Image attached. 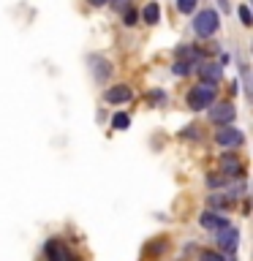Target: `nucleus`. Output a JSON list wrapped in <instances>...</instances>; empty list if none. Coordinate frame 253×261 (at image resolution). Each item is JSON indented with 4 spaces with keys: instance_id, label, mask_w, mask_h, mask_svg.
Listing matches in <instances>:
<instances>
[{
    "instance_id": "f257e3e1",
    "label": "nucleus",
    "mask_w": 253,
    "mask_h": 261,
    "mask_svg": "<svg viewBox=\"0 0 253 261\" xmlns=\"http://www.w3.org/2000/svg\"><path fill=\"white\" fill-rule=\"evenodd\" d=\"M218 28H220V14L215 11V8H204V11H199L193 16V33L199 38L215 36Z\"/></svg>"
},
{
    "instance_id": "f03ea898",
    "label": "nucleus",
    "mask_w": 253,
    "mask_h": 261,
    "mask_svg": "<svg viewBox=\"0 0 253 261\" xmlns=\"http://www.w3.org/2000/svg\"><path fill=\"white\" fill-rule=\"evenodd\" d=\"M188 106H191L193 112H204V109H210L212 103H215V85H196L188 90Z\"/></svg>"
},
{
    "instance_id": "7ed1b4c3",
    "label": "nucleus",
    "mask_w": 253,
    "mask_h": 261,
    "mask_svg": "<svg viewBox=\"0 0 253 261\" xmlns=\"http://www.w3.org/2000/svg\"><path fill=\"white\" fill-rule=\"evenodd\" d=\"M44 256H46V261H82L77 253H73L63 240H57V237L44 245Z\"/></svg>"
},
{
    "instance_id": "20e7f679",
    "label": "nucleus",
    "mask_w": 253,
    "mask_h": 261,
    "mask_svg": "<svg viewBox=\"0 0 253 261\" xmlns=\"http://www.w3.org/2000/svg\"><path fill=\"white\" fill-rule=\"evenodd\" d=\"M215 142H218L220 147H226V150H237V147H242V144H245V136H242V130H240V128L223 125L220 130H215Z\"/></svg>"
},
{
    "instance_id": "39448f33",
    "label": "nucleus",
    "mask_w": 253,
    "mask_h": 261,
    "mask_svg": "<svg viewBox=\"0 0 253 261\" xmlns=\"http://www.w3.org/2000/svg\"><path fill=\"white\" fill-rule=\"evenodd\" d=\"M234 114H237V109H234V103H212L210 106V122H215V125H232L234 122Z\"/></svg>"
},
{
    "instance_id": "423d86ee",
    "label": "nucleus",
    "mask_w": 253,
    "mask_h": 261,
    "mask_svg": "<svg viewBox=\"0 0 253 261\" xmlns=\"http://www.w3.org/2000/svg\"><path fill=\"white\" fill-rule=\"evenodd\" d=\"M215 242H218V248L223 253H234L237 245H240V231H237L234 226H226V228H220V231H218Z\"/></svg>"
},
{
    "instance_id": "0eeeda50",
    "label": "nucleus",
    "mask_w": 253,
    "mask_h": 261,
    "mask_svg": "<svg viewBox=\"0 0 253 261\" xmlns=\"http://www.w3.org/2000/svg\"><path fill=\"white\" fill-rule=\"evenodd\" d=\"M199 223H201V228H210V231H220V228L232 226V223H229V220L220 215V212H215V210H204L201 218H199Z\"/></svg>"
},
{
    "instance_id": "6e6552de",
    "label": "nucleus",
    "mask_w": 253,
    "mask_h": 261,
    "mask_svg": "<svg viewBox=\"0 0 253 261\" xmlns=\"http://www.w3.org/2000/svg\"><path fill=\"white\" fill-rule=\"evenodd\" d=\"M104 98H106V103H128L134 98V93H131L128 85H114L104 93Z\"/></svg>"
},
{
    "instance_id": "1a4fd4ad",
    "label": "nucleus",
    "mask_w": 253,
    "mask_h": 261,
    "mask_svg": "<svg viewBox=\"0 0 253 261\" xmlns=\"http://www.w3.org/2000/svg\"><path fill=\"white\" fill-rule=\"evenodd\" d=\"M220 169H223L226 177H245V166L240 163V158L232 152V155H223V161H220Z\"/></svg>"
},
{
    "instance_id": "9d476101",
    "label": "nucleus",
    "mask_w": 253,
    "mask_h": 261,
    "mask_svg": "<svg viewBox=\"0 0 253 261\" xmlns=\"http://www.w3.org/2000/svg\"><path fill=\"white\" fill-rule=\"evenodd\" d=\"M199 76L204 79V85H218L220 76H223V68L215 63H201L199 65Z\"/></svg>"
},
{
    "instance_id": "9b49d317",
    "label": "nucleus",
    "mask_w": 253,
    "mask_h": 261,
    "mask_svg": "<svg viewBox=\"0 0 253 261\" xmlns=\"http://www.w3.org/2000/svg\"><path fill=\"white\" fill-rule=\"evenodd\" d=\"M90 63H93V73H95L98 82H106V79L112 76V65H109V60H104V57L98 60V57H93Z\"/></svg>"
},
{
    "instance_id": "f8f14e48",
    "label": "nucleus",
    "mask_w": 253,
    "mask_h": 261,
    "mask_svg": "<svg viewBox=\"0 0 253 261\" xmlns=\"http://www.w3.org/2000/svg\"><path fill=\"white\" fill-rule=\"evenodd\" d=\"M139 16H142L147 24H155V22L161 19V6H158V3H147V6L142 8V14H139Z\"/></svg>"
},
{
    "instance_id": "ddd939ff",
    "label": "nucleus",
    "mask_w": 253,
    "mask_h": 261,
    "mask_svg": "<svg viewBox=\"0 0 253 261\" xmlns=\"http://www.w3.org/2000/svg\"><path fill=\"white\" fill-rule=\"evenodd\" d=\"M128 125H131V117H128L125 112H117V114L112 117V128H114V130H125Z\"/></svg>"
},
{
    "instance_id": "4468645a",
    "label": "nucleus",
    "mask_w": 253,
    "mask_h": 261,
    "mask_svg": "<svg viewBox=\"0 0 253 261\" xmlns=\"http://www.w3.org/2000/svg\"><path fill=\"white\" fill-rule=\"evenodd\" d=\"M207 201H210V207H215V210H223V207L232 204V199H223V193H212Z\"/></svg>"
},
{
    "instance_id": "2eb2a0df",
    "label": "nucleus",
    "mask_w": 253,
    "mask_h": 261,
    "mask_svg": "<svg viewBox=\"0 0 253 261\" xmlns=\"http://www.w3.org/2000/svg\"><path fill=\"white\" fill-rule=\"evenodd\" d=\"M196 6H199V0H177V11L180 14H193Z\"/></svg>"
},
{
    "instance_id": "dca6fc26",
    "label": "nucleus",
    "mask_w": 253,
    "mask_h": 261,
    "mask_svg": "<svg viewBox=\"0 0 253 261\" xmlns=\"http://www.w3.org/2000/svg\"><path fill=\"white\" fill-rule=\"evenodd\" d=\"M171 71H174V73H177V76H185V73H191V71H193V63H185V60H177V63H174V68H171Z\"/></svg>"
},
{
    "instance_id": "f3484780",
    "label": "nucleus",
    "mask_w": 253,
    "mask_h": 261,
    "mask_svg": "<svg viewBox=\"0 0 253 261\" xmlns=\"http://www.w3.org/2000/svg\"><path fill=\"white\" fill-rule=\"evenodd\" d=\"M237 14H240V22L245 24V28H250V24H253V16H250L248 6H240V8H237Z\"/></svg>"
},
{
    "instance_id": "a211bd4d",
    "label": "nucleus",
    "mask_w": 253,
    "mask_h": 261,
    "mask_svg": "<svg viewBox=\"0 0 253 261\" xmlns=\"http://www.w3.org/2000/svg\"><path fill=\"white\" fill-rule=\"evenodd\" d=\"M122 19H125L128 28H134V24L139 22V11H136V8H125V16H122Z\"/></svg>"
},
{
    "instance_id": "6ab92c4d",
    "label": "nucleus",
    "mask_w": 253,
    "mask_h": 261,
    "mask_svg": "<svg viewBox=\"0 0 253 261\" xmlns=\"http://www.w3.org/2000/svg\"><path fill=\"white\" fill-rule=\"evenodd\" d=\"M199 261H226L220 253H215V250H204L201 256H199Z\"/></svg>"
},
{
    "instance_id": "aec40b11",
    "label": "nucleus",
    "mask_w": 253,
    "mask_h": 261,
    "mask_svg": "<svg viewBox=\"0 0 253 261\" xmlns=\"http://www.w3.org/2000/svg\"><path fill=\"white\" fill-rule=\"evenodd\" d=\"M87 3H90V6H95V8H101V6L109 3V0H87Z\"/></svg>"
},
{
    "instance_id": "412c9836",
    "label": "nucleus",
    "mask_w": 253,
    "mask_h": 261,
    "mask_svg": "<svg viewBox=\"0 0 253 261\" xmlns=\"http://www.w3.org/2000/svg\"><path fill=\"white\" fill-rule=\"evenodd\" d=\"M220 8H223V11H229V0H220Z\"/></svg>"
}]
</instances>
